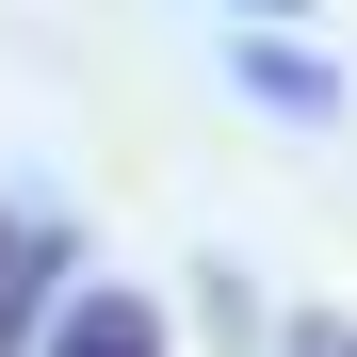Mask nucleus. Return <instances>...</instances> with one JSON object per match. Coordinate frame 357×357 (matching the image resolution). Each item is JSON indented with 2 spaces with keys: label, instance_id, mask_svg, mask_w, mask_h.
Here are the masks:
<instances>
[{
  "label": "nucleus",
  "instance_id": "4",
  "mask_svg": "<svg viewBox=\"0 0 357 357\" xmlns=\"http://www.w3.org/2000/svg\"><path fill=\"white\" fill-rule=\"evenodd\" d=\"M276 357H357V309H292V325H276Z\"/></svg>",
  "mask_w": 357,
  "mask_h": 357
},
{
  "label": "nucleus",
  "instance_id": "2",
  "mask_svg": "<svg viewBox=\"0 0 357 357\" xmlns=\"http://www.w3.org/2000/svg\"><path fill=\"white\" fill-rule=\"evenodd\" d=\"M66 276H82V227L66 211H0V357H33V325H49Z\"/></svg>",
  "mask_w": 357,
  "mask_h": 357
},
{
  "label": "nucleus",
  "instance_id": "3",
  "mask_svg": "<svg viewBox=\"0 0 357 357\" xmlns=\"http://www.w3.org/2000/svg\"><path fill=\"white\" fill-rule=\"evenodd\" d=\"M244 98H260V114H341V82H325L292 33H260V49H244Z\"/></svg>",
  "mask_w": 357,
  "mask_h": 357
},
{
  "label": "nucleus",
  "instance_id": "5",
  "mask_svg": "<svg viewBox=\"0 0 357 357\" xmlns=\"http://www.w3.org/2000/svg\"><path fill=\"white\" fill-rule=\"evenodd\" d=\"M227 17H260V33H292V17H309V0H227Z\"/></svg>",
  "mask_w": 357,
  "mask_h": 357
},
{
  "label": "nucleus",
  "instance_id": "1",
  "mask_svg": "<svg viewBox=\"0 0 357 357\" xmlns=\"http://www.w3.org/2000/svg\"><path fill=\"white\" fill-rule=\"evenodd\" d=\"M33 357H178V341H162V309H146L130 276H66L49 325H33Z\"/></svg>",
  "mask_w": 357,
  "mask_h": 357
}]
</instances>
